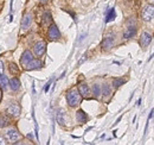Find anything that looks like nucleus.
Masks as SVG:
<instances>
[{"label":"nucleus","mask_w":154,"mask_h":145,"mask_svg":"<svg viewBox=\"0 0 154 145\" xmlns=\"http://www.w3.org/2000/svg\"><path fill=\"white\" fill-rule=\"evenodd\" d=\"M140 104H141V99L138 100V106H140Z\"/></svg>","instance_id":"33"},{"label":"nucleus","mask_w":154,"mask_h":145,"mask_svg":"<svg viewBox=\"0 0 154 145\" xmlns=\"http://www.w3.org/2000/svg\"><path fill=\"white\" fill-rule=\"evenodd\" d=\"M153 114H154V109H152L151 113H150V115H148V119H152L153 118Z\"/></svg>","instance_id":"29"},{"label":"nucleus","mask_w":154,"mask_h":145,"mask_svg":"<svg viewBox=\"0 0 154 145\" xmlns=\"http://www.w3.org/2000/svg\"><path fill=\"white\" fill-rule=\"evenodd\" d=\"M13 145H33L32 143H29V142H17Z\"/></svg>","instance_id":"25"},{"label":"nucleus","mask_w":154,"mask_h":145,"mask_svg":"<svg viewBox=\"0 0 154 145\" xmlns=\"http://www.w3.org/2000/svg\"><path fill=\"white\" fill-rule=\"evenodd\" d=\"M124 82H126V80H123V78H114L113 80V86L115 88H119L120 86L124 84Z\"/></svg>","instance_id":"23"},{"label":"nucleus","mask_w":154,"mask_h":145,"mask_svg":"<svg viewBox=\"0 0 154 145\" xmlns=\"http://www.w3.org/2000/svg\"><path fill=\"white\" fill-rule=\"evenodd\" d=\"M2 72H4V63L0 61V75H2Z\"/></svg>","instance_id":"27"},{"label":"nucleus","mask_w":154,"mask_h":145,"mask_svg":"<svg viewBox=\"0 0 154 145\" xmlns=\"http://www.w3.org/2000/svg\"><path fill=\"white\" fill-rule=\"evenodd\" d=\"M147 1H148L151 5H154V0H147Z\"/></svg>","instance_id":"32"},{"label":"nucleus","mask_w":154,"mask_h":145,"mask_svg":"<svg viewBox=\"0 0 154 145\" xmlns=\"http://www.w3.org/2000/svg\"><path fill=\"white\" fill-rule=\"evenodd\" d=\"M142 18L144 20L148 22V20H152L154 19V5H147L144 10H142Z\"/></svg>","instance_id":"3"},{"label":"nucleus","mask_w":154,"mask_h":145,"mask_svg":"<svg viewBox=\"0 0 154 145\" xmlns=\"http://www.w3.org/2000/svg\"><path fill=\"white\" fill-rule=\"evenodd\" d=\"M57 121L61 124V125H64L65 124V120H64V112L63 109H60L58 113H57Z\"/></svg>","instance_id":"22"},{"label":"nucleus","mask_w":154,"mask_h":145,"mask_svg":"<svg viewBox=\"0 0 154 145\" xmlns=\"http://www.w3.org/2000/svg\"><path fill=\"white\" fill-rule=\"evenodd\" d=\"M52 22V17H51V13L50 12H45L44 13V16H43V24L44 25H49L50 23Z\"/></svg>","instance_id":"19"},{"label":"nucleus","mask_w":154,"mask_h":145,"mask_svg":"<svg viewBox=\"0 0 154 145\" xmlns=\"http://www.w3.org/2000/svg\"><path fill=\"white\" fill-rule=\"evenodd\" d=\"M113 45H114V38L113 37H106L103 39V42H102V48L106 49V50L112 49Z\"/></svg>","instance_id":"11"},{"label":"nucleus","mask_w":154,"mask_h":145,"mask_svg":"<svg viewBox=\"0 0 154 145\" xmlns=\"http://www.w3.org/2000/svg\"><path fill=\"white\" fill-rule=\"evenodd\" d=\"M28 138H29V139H33V135H28Z\"/></svg>","instance_id":"30"},{"label":"nucleus","mask_w":154,"mask_h":145,"mask_svg":"<svg viewBox=\"0 0 154 145\" xmlns=\"http://www.w3.org/2000/svg\"><path fill=\"white\" fill-rule=\"evenodd\" d=\"M116 17V12H115V8H110L107 13V17H106V23H109L112 20H114Z\"/></svg>","instance_id":"17"},{"label":"nucleus","mask_w":154,"mask_h":145,"mask_svg":"<svg viewBox=\"0 0 154 145\" xmlns=\"http://www.w3.org/2000/svg\"><path fill=\"white\" fill-rule=\"evenodd\" d=\"M20 106L17 104V102H10L8 106H7V113L11 115V117H18L20 114Z\"/></svg>","instance_id":"5"},{"label":"nucleus","mask_w":154,"mask_h":145,"mask_svg":"<svg viewBox=\"0 0 154 145\" xmlns=\"http://www.w3.org/2000/svg\"><path fill=\"white\" fill-rule=\"evenodd\" d=\"M33 60V56H32V54H31V51L29 50H26V51H24L23 52V55H22V58H20V63L24 66V67H26L29 63H30L31 61Z\"/></svg>","instance_id":"7"},{"label":"nucleus","mask_w":154,"mask_h":145,"mask_svg":"<svg viewBox=\"0 0 154 145\" xmlns=\"http://www.w3.org/2000/svg\"><path fill=\"white\" fill-rule=\"evenodd\" d=\"M81 100H82V95L80 94V92L77 89H70L68 93H66V101L68 104L71 106V107H76L81 104Z\"/></svg>","instance_id":"1"},{"label":"nucleus","mask_w":154,"mask_h":145,"mask_svg":"<svg viewBox=\"0 0 154 145\" xmlns=\"http://www.w3.org/2000/svg\"><path fill=\"white\" fill-rule=\"evenodd\" d=\"M76 118H77L78 123H81V124H84V123H87V121H88V115H87V114H86V112H83L82 109L77 111V113H76Z\"/></svg>","instance_id":"15"},{"label":"nucleus","mask_w":154,"mask_h":145,"mask_svg":"<svg viewBox=\"0 0 154 145\" xmlns=\"http://www.w3.org/2000/svg\"><path fill=\"white\" fill-rule=\"evenodd\" d=\"M5 139L11 143V144H14L17 142H19L22 139V135L16 130V129H10L5 132Z\"/></svg>","instance_id":"2"},{"label":"nucleus","mask_w":154,"mask_h":145,"mask_svg":"<svg viewBox=\"0 0 154 145\" xmlns=\"http://www.w3.org/2000/svg\"><path fill=\"white\" fill-rule=\"evenodd\" d=\"M8 78H7V76H5L4 74L2 75H0V87L1 88H4V89H6L7 88V86H8Z\"/></svg>","instance_id":"20"},{"label":"nucleus","mask_w":154,"mask_h":145,"mask_svg":"<svg viewBox=\"0 0 154 145\" xmlns=\"http://www.w3.org/2000/svg\"><path fill=\"white\" fill-rule=\"evenodd\" d=\"M78 92L80 94L83 96V98H88L89 94H90V89H89V86L87 83H81L78 86Z\"/></svg>","instance_id":"9"},{"label":"nucleus","mask_w":154,"mask_h":145,"mask_svg":"<svg viewBox=\"0 0 154 145\" xmlns=\"http://www.w3.org/2000/svg\"><path fill=\"white\" fill-rule=\"evenodd\" d=\"M152 40V36L148 34V32H142L141 34V37H140V44L142 48H146L147 45H150Z\"/></svg>","instance_id":"8"},{"label":"nucleus","mask_w":154,"mask_h":145,"mask_svg":"<svg viewBox=\"0 0 154 145\" xmlns=\"http://www.w3.org/2000/svg\"><path fill=\"white\" fill-rule=\"evenodd\" d=\"M45 49H46V44L44 42H42V40L40 42H37L34 44V46H33V51H34L36 56H38V57H40V56L44 55Z\"/></svg>","instance_id":"6"},{"label":"nucleus","mask_w":154,"mask_h":145,"mask_svg":"<svg viewBox=\"0 0 154 145\" xmlns=\"http://www.w3.org/2000/svg\"><path fill=\"white\" fill-rule=\"evenodd\" d=\"M101 94H102V88L98 84H94L92 86V95L95 98H98Z\"/></svg>","instance_id":"21"},{"label":"nucleus","mask_w":154,"mask_h":145,"mask_svg":"<svg viewBox=\"0 0 154 145\" xmlns=\"http://www.w3.org/2000/svg\"><path fill=\"white\" fill-rule=\"evenodd\" d=\"M39 1H40L42 4H46V2H48V0H39Z\"/></svg>","instance_id":"31"},{"label":"nucleus","mask_w":154,"mask_h":145,"mask_svg":"<svg viewBox=\"0 0 154 145\" xmlns=\"http://www.w3.org/2000/svg\"><path fill=\"white\" fill-rule=\"evenodd\" d=\"M8 86L11 87V89L12 90H18L19 88H20V81L17 78V77H12L11 80H10V82H8Z\"/></svg>","instance_id":"14"},{"label":"nucleus","mask_w":154,"mask_h":145,"mask_svg":"<svg viewBox=\"0 0 154 145\" xmlns=\"http://www.w3.org/2000/svg\"><path fill=\"white\" fill-rule=\"evenodd\" d=\"M112 94V89H110V86L109 84H104L102 87V95L104 98V100H107V98H109Z\"/></svg>","instance_id":"16"},{"label":"nucleus","mask_w":154,"mask_h":145,"mask_svg":"<svg viewBox=\"0 0 154 145\" xmlns=\"http://www.w3.org/2000/svg\"><path fill=\"white\" fill-rule=\"evenodd\" d=\"M42 67V62L39 61V60H32L30 63L25 67V69L26 70H33V69H38V68H40Z\"/></svg>","instance_id":"12"},{"label":"nucleus","mask_w":154,"mask_h":145,"mask_svg":"<svg viewBox=\"0 0 154 145\" xmlns=\"http://www.w3.org/2000/svg\"><path fill=\"white\" fill-rule=\"evenodd\" d=\"M135 34H136V28L135 26H128L124 30V32H123V38L124 39H129V38L135 36Z\"/></svg>","instance_id":"10"},{"label":"nucleus","mask_w":154,"mask_h":145,"mask_svg":"<svg viewBox=\"0 0 154 145\" xmlns=\"http://www.w3.org/2000/svg\"><path fill=\"white\" fill-rule=\"evenodd\" d=\"M51 82H52V81L50 80V81H49V82H48V83L45 84V87H44V92H45V93H46V92L49 90V88H50V86H51Z\"/></svg>","instance_id":"26"},{"label":"nucleus","mask_w":154,"mask_h":145,"mask_svg":"<svg viewBox=\"0 0 154 145\" xmlns=\"http://www.w3.org/2000/svg\"><path fill=\"white\" fill-rule=\"evenodd\" d=\"M7 125H10V119L7 115H0V129H4L6 127Z\"/></svg>","instance_id":"18"},{"label":"nucleus","mask_w":154,"mask_h":145,"mask_svg":"<svg viewBox=\"0 0 154 145\" xmlns=\"http://www.w3.org/2000/svg\"><path fill=\"white\" fill-rule=\"evenodd\" d=\"M48 37H49V39H51V40H56V39H60V38H61V32H60L58 28H57L55 24H51V25H50L49 32H48Z\"/></svg>","instance_id":"4"},{"label":"nucleus","mask_w":154,"mask_h":145,"mask_svg":"<svg viewBox=\"0 0 154 145\" xmlns=\"http://www.w3.org/2000/svg\"><path fill=\"white\" fill-rule=\"evenodd\" d=\"M31 22H32V16H31L30 13L25 14V17L23 18V22H22V29L23 30L29 29V26L31 25Z\"/></svg>","instance_id":"13"},{"label":"nucleus","mask_w":154,"mask_h":145,"mask_svg":"<svg viewBox=\"0 0 154 145\" xmlns=\"http://www.w3.org/2000/svg\"><path fill=\"white\" fill-rule=\"evenodd\" d=\"M0 100H1V88H0Z\"/></svg>","instance_id":"34"},{"label":"nucleus","mask_w":154,"mask_h":145,"mask_svg":"<svg viewBox=\"0 0 154 145\" xmlns=\"http://www.w3.org/2000/svg\"><path fill=\"white\" fill-rule=\"evenodd\" d=\"M0 145H6V143H5V139H4L2 137H0Z\"/></svg>","instance_id":"28"},{"label":"nucleus","mask_w":154,"mask_h":145,"mask_svg":"<svg viewBox=\"0 0 154 145\" xmlns=\"http://www.w3.org/2000/svg\"><path fill=\"white\" fill-rule=\"evenodd\" d=\"M10 72H12L13 75H17L19 72V69L17 68V66L14 63H10Z\"/></svg>","instance_id":"24"}]
</instances>
